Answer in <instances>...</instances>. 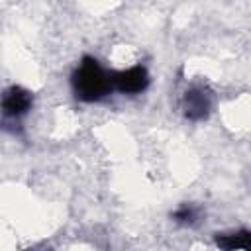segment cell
Listing matches in <instances>:
<instances>
[{
    "label": "cell",
    "instance_id": "obj_1",
    "mask_svg": "<svg viewBox=\"0 0 251 251\" xmlns=\"http://www.w3.org/2000/svg\"><path fill=\"white\" fill-rule=\"evenodd\" d=\"M71 84L75 96L82 102H96L102 100L112 90L110 75L100 67L94 57H82L80 65L75 69L71 76Z\"/></svg>",
    "mask_w": 251,
    "mask_h": 251
},
{
    "label": "cell",
    "instance_id": "obj_2",
    "mask_svg": "<svg viewBox=\"0 0 251 251\" xmlns=\"http://www.w3.org/2000/svg\"><path fill=\"white\" fill-rule=\"evenodd\" d=\"M112 88L124 92V94H139L149 86V73L145 67L135 65L126 71H118L110 76Z\"/></svg>",
    "mask_w": 251,
    "mask_h": 251
},
{
    "label": "cell",
    "instance_id": "obj_3",
    "mask_svg": "<svg viewBox=\"0 0 251 251\" xmlns=\"http://www.w3.org/2000/svg\"><path fill=\"white\" fill-rule=\"evenodd\" d=\"M182 108H184V116L192 122L204 120L210 114L212 108V94L208 88L204 86H192L184 92L182 98Z\"/></svg>",
    "mask_w": 251,
    "mask_h": 251
},
{
    "label": "cell",
    "instance_id": "obj_4",
    "mask_svg": "<svg viewBox=\"0 0 251 251\" xmlns=\"http://www.w3.org/2000/svg\"><path fill=\"white\" fill-rule=\"evenodd\" d=\"M31 104H33L31 92L22 86H10L8 90H4V94L0 98V108L10 118H20V116L27 114Z\"/></svg>",
    "mask_w": 251,
    "mask_h": 251
},
{
    "label": "cell",
    "instance_id": "obj_5",
    "mask_svg": "<svg viewBox=\"0 0 251 251\" xmlns=\"http://www.w3.org/2000/svg\"><path fill=\"white\" fill-rule=\"evenodd\" d=\"M216 245L222 251H243L249 245V231L241 229V231H233V233H218L216 235Z\"/></svg>",
    "mask_w": 251,
    "mask_h": 251
},
{
    "label": "cell",
    "instance_id": "obj_6",
    "mask_svg": "<svg viewBox=\"0 0 251 251\" xmlns=\"http://www.w3.org/2000/svg\"><path fill=\"white\" fill-rule=\"evenodd\" d=\"M173 220L178 222V224H194V220H196V210H194L192 206L184 204V206H180L176 212H173Z\"/></svg>",
    "mask_w": 251,
    "mask_h": 251
}]
</instances>
